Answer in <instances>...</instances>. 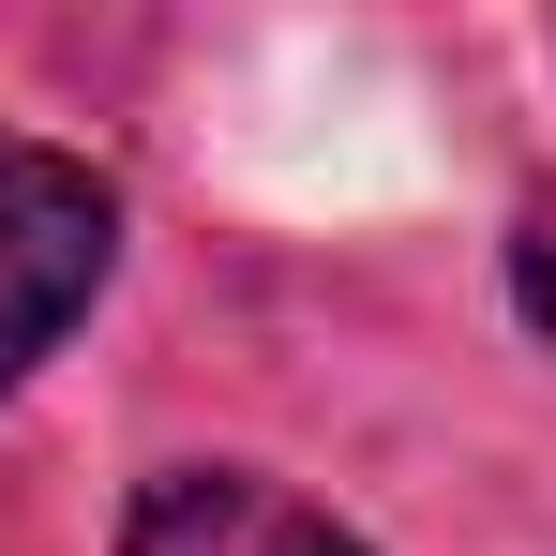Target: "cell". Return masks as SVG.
Segmentation results:
<instances>
[{
    "label": "cell",
    "mask_w": 556,
    "mask_h": 556,
    "mask_svg": "<svg viewBox=\"0 0 556 556\" xmlns=\"http://www.w3.org/2000/svg\"><path fill=\"white\" fill-rule=\"evenodd\" d=\"M121 271V195L105 166L46 151V136H0V406L30 391V362L76 331Z\"/></svg>",
    "instance_id": "obj_1"
},
{
    "label": "cell",
    "mask_w": 556,
    "mask_h": 556,
    "mask_svg": "<svg viewBox=\"0 0 556 556\" xmlns=\"http://www.w3.org/2000/svg\"><path fill=\"white\" fill-rule=\"evenodd\" d=\"M121 556H362V542L316 496H286L271 466H151L121 511Z\"/></svg>",
    "instance_id": "obj_2"
},
{
    "label": "cell",
    "mask_w": 556,
    "mask_h": 556,
    "mask_svg": "<svg viewBox=\"0 0 556 556\" xmlns=\"http://www.w3.org/2000/svg\"><path fill=\"white\" fill-rule=\"evenodd\" d=\"M511 301H527V331L556 346V181L511 211Z\"/></svg>",
    "instance_id": "obj_3"
}]
</instances>
